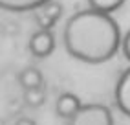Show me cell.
<instances>
[{
  "label": "cell",
  "instance_id": "cell-4",
  "mask_svg": "<svg viewBox=\"0 0 130 125\" xmlns=\"http://www.w3.org/2000/svg\"><path fill=\"white\" fill-rule=\"evenodd\" d=\"M62 17V4L57 0H50L35 11V20L40 30H51Z\"/></svg>",
  "mask_w": 130,
  "mask_h": 125
},
{
  "label": "cell",
  "instance_id": "cell-1",
  "mask_svg": "<svg viewBox=\"0 0 130 125\" xmlns=\"http://www.w3.org/2000/svg\"><path fill=\"white\" fill-rule=\"evenodd\" d=\"M62 39L66 52L73 59L103 65L121 50L123 35L110 13L86 7L66 20Z\"/></svg>",
  "mask_w": 130,
  "mask_h": 125
},
{
  "label": "cell",
  "instance_id": "cell-2",
  "mask_svg": "<svg viewBox=\"0 0 130 125\" xmlns=\"http://www.w3.org/2000/svg\"><path fill=\"white\" fill-rule=\"evenodd\" d=\"M68 125H114V116L108 107L90 103L83 105Z\"/></svg>",
  "mask_w": 130,
  "mask_h": 125
},
{
  "label": "cell",
  "instance_id": "cell-3",
  "mask_svg": "<svg viewBox=\"0 0 130 125\" xmlns=\"http://www.w3.org/2000/svg\"><path fill=\"white\" fill-rule=\"evenodd\" d=\"M28 50L31 52V55H35L39 59H44L51 55L55 50V35L51 30H37L28 41Z\"/></svg>",
  "mask_w": 130,
  "mask_h": 125
},
{
  "label": "cell",
  "instance_id": "cell-11",
  "mask_svg": "<svg viewBox=\"0 0 130 125\" xmlns=\"http://www.w3.org/2000/svg\"><path fill=\"white\" fill-rule=\"evenodd\" d=\"M121 52L126 57V61L130 62V30L123 35V42H121Z\"/></svg>",
  "mask_w": 130,
  "mask_h": 125
},
{
  "label": "cell",
  "instance_id": "cell-5",
  "mask_svg": "<svg viewBox=\"0 0 130 125\" xmlns=\"http://www.w3.org/2000/svg\"><path fill=\"white\" fill-rule=\"evenodd\" d=\"M116 105L125 116L130 118V68H126L116 85Z\"/></svg>",
  "mask_w": 130,
  "mask_h": 125
},
{
  "label": "cell",
  "instance_id": "cell-7",
  "mask_svg": "<svg viewBox=\"0 0 130 125\" xmlns=\"http://www.w3.org/2000/svg\"><path fill=\"white\" fill-rule=\"evenodd\" d=\"M50 0H0L4 11L9 13H24V11H37Z\"/></svg>",
  "mask_w": 130,
  "mask_h": 125
},
{
  "label": "cell",
  "instance_id": "cell-12",
  "mask_svg": "<svg viewBox=\"0 0 130 125\" xmlns=\"http://www.w3.org/2000/svg\"><path fill=\"white\" fill-rule=\"evenodd\" d=\"M15 125H37V123L33 121L31 118H28V116H22V118L17 120V123H15Z\"/></svg>",
  "mask_w": 130,
  "mask_h": 125
},
{
  "label": "cell",
  "instance_id": "cell-8",
  "mask_svg": "<svg viewBox=\"0 0 130 125\" xmlns=\"http://www.w3.org/2000/svg\"><path fill=\"white\" fill-rule=\"evenodd\" d=\"M19 83L24 90H28V88H40L44 85V76L35 66H26L19 74Z\"/></svg>",
  "mask_w": 130,
  "mask_h": 125
},
{
  "label": "cell",
  "instance_id": "cell-9",
  "mask_svg": "<svg viewBox=\"0 0 130 125\" xmlns=\"http://www.w3.org/2000/svg\"><path fill=\"white\" fill-rule=\"evenodd\" d=\"M123 4H125V0H88V7L103 11V13H110V15L117 11Z\"/></svg>",
  "mask_w": 130,
  "mask_h": 125
},
{
  "label": "cell",
  "instance_id": "cell-10",
  "mask_svg": "<svg viewBox=\"0 0 130 125\" xmlns=\"http://www.w3.org/2000/svg\"><path fill=\"white\" fill-rule=\"evenodd\" d=\"M24 101L26 105L29 107H40L42 103L46 101V92L44 88H28V90H24Z\"/></svg>",
  "mask_w": 130,
  "mask_h": 125
},
{
  "label": "cell",
  "instance_id": "cell-6",
  "mask_svg": "<svg viewBox=\"0 0 130 125\" xmlns=\"http://www.w3.org/2000/svg\"><path fill=\"white\" fill-rule=\"evenodd\" d=\"M81 107H83V103L75 94L64 92V94H60L57 97V101H55V112H57V116H60V118L72 120L73 116L79 112Z\"/></svg>",
  "mask_w": 130,
  "mask_h": 125
}]
</instances>
